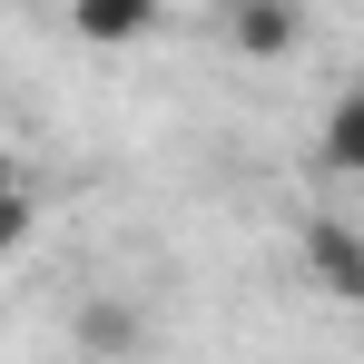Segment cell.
<instances>
[{"mask_svg": "<svg viewBox=\"0 0 364 364\" xmlns=\"http://www.w3.org/2000/svg\"><path fill=\"white\" fill-rule=\"evenodd\" d=\"M296 266H305V286H315L325 305H364V227H345V217H305Z\"/></svg>", "mask_w": 364, "mask_h": 364, "instance_id": "obj_1", "label": "cell"}, {"mask_svg": "<svg viewBox=\"0 0 364 364\" xmlns=\"http://www.w3.org/2000/svg\"><path fill=\"white\" fill-rule=\"evenodd\" d=\"M217 30H227V60L276 69V60H296V40H305V0H227Z\"/></svg>", "mask_w": 364, "mask_h": 364, "instance_id": "obj_2", "label": "cell"}, {"mask_svg": "<svg viewBox=\"0 0 364 364\" xmlns=\"http://www.w3.org/2000/svg\"><path fill=\"white\" fill-rule=\"evenodd\" d=\"M158 10L168 0H69V40L79 50H138L158 30Z\"/></svg>", "mask_w": 364, "mask_h": 364, "instance_id": "obj_3", "label": "cell"}, {"mask_svg": "<svg viewBox=\"0 0 364 364\" xmlns=\"http://www.w3.org/2000/svg\"><path fill=\"white\" fill-rule=\"evenodd\" d=\"M148 345V315L128 296H79V364H119Z\"/></svg>", "mask_w": 364, "mask_h": 364, "instance_id": "obj_4", "label": "cell"}, {"mask_svg": "<svg viewBox=\"0 0 364 364\" xmlns=\"http://www.w3.org/2000/svg\"><path fill=\"white\" fill-rule=\"evenodd\" d=\"M315 158L335 168V178H364V79L325 109V128H315Z\"/></svg>", "mask_w": 364, "mask_h": 364, "instance_id": "obj_5", "label": "cell"}, {"mask_svg": "<svg viewBox=\"0 0 364 364\" xmlns=\"http://www.w3.org/2000/svg\"><path fill=\"white\" fill-rule=\"evenodd\" d=\"M30 237H40V207H30V187H0V266H10Z\"/></svg>", "mask_w": 364, "mask_h": 364, "instance_id": "obj_6", "label": "cell"}, {"mask_svg": "<svg viewBox=\"0 0 364 364\" xmlns=\"http://www.w3.org/2000/svg\"><path fill=\"white\" fill-rule=\"evenodd\" d=\"M0 187H20V158H10V148H0Z\"/></svg>", "mask_w": 364, "mask_h": 364, "instance_id": "obj_7", "label": "cell"}]
</instances>
